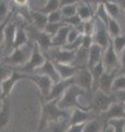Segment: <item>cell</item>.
Instances as JSON below:
<instances>
[{"instance_id":"f5cc1de1","label":"cell","mask_w":125,"mask_h":132,"mask_svg":"<svg viewBox=\"0 0 125 132\" xmlns=\"http://www.w3.org/2000/svg\"><path fill=\"white\" fill-rule=\"evenodd\" d=\"M6 55H7V51H6L5 44H3V45H0V61H1Z\"/></svg>"},{"instance_id":"bcb514c9","label":"cell","mask_w":125,"mask_h":132,"mask_svg":"<svg viewBox=\"0 0 125 132\" xmlns=\"http://www.w3.org/2000/svg\"><path fill=\"white\" fill-rule=\"evenodd\" d=\"M86 122L81 123H74V125H69L67 132H83V128H85Z\"/></svg>"},{"instance_id":"9a60e30c","label":"cell","mask_w":125,"mask_h":132,"mask_svg":"<svg viewBox=\"0 0 125 132\" xmlns=\"http://www.w3.org/2000/svg\"><path fill=\"white\" fill-rule=\"evenodd\" d=\"M33 73L42 74V75H46V76H48L53 80V82H56V81L61 79L60 76H59V74H58V72H57L56 67H55L54 62L51 61L49 59H47V57H46V60H45L44 63L42 64L41 66H39V67H36L34 71H33Z\"/></svg>"},{"instance_id":"f546056e","label":"cell","mask_w":125,"mask_h":132,"mask_svg":"<svg viewBox=\"0 0 125 132\" xmlns=\"http://www.w3.org/2000/svg\"><path fill=\"white\" fill-rule=\"evenodd\" d=\"M68 127H69V119H62V120L49 123L46 128V131L62 132V131H67Z\"/></svg>"},{"instance_id":"9f6ffc18","label":"cell","mask_w":125,"mask_h":132,"mask_svg":"<svg viewBox=\"0 0 125 132\" xmlns=\"http://www.w3.org/2000/svg\"><path fill=\"white\" fill-rule=\"evenodd\" d=\"M120 19L122 20V21L124 22V24H125V11H123V13L121 14V16H120Z\"/></svg>"},{"instance_id":"f1b7e54d","label":"cell","mask_w":125,"mask_h":132,"mask_svg":"<svg viewBox=\"0 0 125 132\" xmlns=\"http://www.w3.org/2000/svg\"><path fill=\"white\" fill-rule=\"evenodd\" d=\"M106 28H108V32H109L111 39L122 33V28H121V24H120L118 19L110 18L109 21H108Z\"/></svg>"},{"instance_id":"7dc6e473","label":"cell","mask_w":125,"mask_h":132,"mask_svg":"<svg viewBox=\"0 0 125 132\" xmlns=\"http://www.w3.org/2000/svg\"><path fill=\"white\" fill-rule=\"evenodd\" d=\"M120 56V69H119V74H125V48L121 52Z\"/></svg>"},{"instance_id":"6f0895ef","label":"cell","mask_w":125,"mask_h":132,"mask_svg":"<svg viewBox=\"0 0 125 132\" xmlns=\"http://www.w3.org/2000/svg\"><path fill=\"white\" fill-rule=\"evenodd\" d=\"M123 107H124V112H125V102H123Z\"/></svg>"},{"instance_id":"8d00e7d4","label":"cell","mask_w":125,"mask_h":132,"mask_svg":"<svg viewBox=\"0 0 125 132\" xmlns=\"http://www.w3.org/2000/svg\"><path fill=\"white\" fill-rule=\"evenodd\" d=\"M13 71H14V67H12L11 65L5 63L2 60L0 61V82L2 80H5Z\"/></svg>"},{"instance_id":"c3c4849f","label":"cell","mask_w":125,"mask_h":132,"mask_svg":"<svg viewBox=\"0 0 125 132\" xmlns=\"http://www.w3.org/2000/svg\"><path fill=\"white\" fill-rule=\"evenodd\" d=\"M116 99L121 102H125V90H120V92H115L114 93Z\"/></svg>"},{"instance_id":"7402d4cb","label":"cell","mask_w":125,"mask_h":132,"mask_svg":"<svg viewBox=\"0 0 125 132\" xmlns=\"http://www.w3.org/2000/svg\"><path fill=\"white\" fill-rule=\"evenodd\" d=\"M70 26L65 24L64 27H61L58 32L55 35H53L52 38V46H65L67 44V35L69 31Z\"/></svg>"},{"instance_id":"5b68a950","label":"cell","mask_w":125,"mask_h":132,"mask_svg":"<svg viewBox=\"0 0 125 132\" xmlns=\"http://www.w3.org/2000/svg\"><path fill=\"white\" fill-rule=\"evenodd\" d=\"M24 79H28L39 87L40 89V96L46 99L51 92V88L53 86V80L46 75L36 73H24Z\"/></svg>"},{"instance_id":"e0dca14e","label":"cell","mask_w":125,"mask_h":132,"mask_svg":"<svg viewBox=\"0 0 125 132\" xmlns=\"http://www.w3.org/2000/svg\"><path fill=\"white\" fill-rule=\"evenodd\" d=\"M119 74V71H104V73L101 75L100 79L98 81V89L102 90V92L106 94L112 93V85H113L114 78Z\"/></svg>"},{"instance_id":"11a10c76","label":"cell","mask_w":125,"mask_h":132,"mask_svg":"<svg viewBox=\"0 0 125 132\" xmlns=\"http://www.w3.org/2000/svg\"><path fill=\"white\" fill-rule=\"evenodd\" d=\"M3 100H5V98L2 97L1 92H0V109H1V107H2V105H3Z\"/></svg>"},{"instance_id":"681fc988","label":"cell","mask_w":125,"mask_h":132,"mask_svg":"<svg viewBox=\"0 0 125 132\" xmlns=\"http://www.w3.org/2000/svg\"><path fill=\"white\" fill-rule=\"evenodd\" d=\"M88 3H90L91 6H99V5H103V3H105L106 1H110V0H85Z\"/></svg>"},{"instance_id":"f6af8a7d","label":"cell","mask_w":125,"mask_h":132,"mask_svg":"<svg viewBox=\"0 0 125 132\" xmlns=\"http://www.w3.org/2000/svg\"><path fill=\"white\" fill-rule=\"evenodd\" d=\"M93 44V38L92 35H87L82 34V41H81V47L85 48H90V46Z\"/></svg>"},{"instance_id":"816d5d0a","label":"cell","mask_w":125,"mask_h":132,"mask_svg":"<svg viewBox=\"0 0 125 132\" xmlns=\"http://www.w3.org/2000/svg\"><path fill=\"white\" fill-rule=\"evenodd\" d=\"M12 1L19 7H25L29 5V0H12Z\"/></svg>"},{"instance_id":"44dd1931","label":"cell","mask_w":125,"mask_h":132,"mask_svg":"<svg viewBox=\"0 0 125 132\" xmlns=\"http://www.w3.org/2000/svg\"><path fill=\"white\" fill-rule=\"evenodd\" d=\"M30 16H31V23H30L31 26L35 27L36 29H39V30H44L46 23L48 22L46 13H43V12H41L40 10L39 11L30 10Z\"/></svg>"},{"instance_id":"8fae6325","label":"cell","mask_w":125,"mask_h":132,"mask_svg":"<svg viewBox=\"0 0 125 132\" xmlns=\"http://www.w3.org/2000/svg\"><path fill=\"white\" fill-rule=\"evenodd\" d=\"M24 79V73L16 71L14 68V71L12 72L9 76H8L5 80H2L0 82V92H1V95L3 98H8L9 95L11 94L12 89L15 86V84L19 80Z\"/></svg>"},{"instance_id":"484cf974","label":"cell","mask_w":125,"mask_h":132,"mask_svg":"<svg viewBox=\"0 0 125 132\" xmlns=\"http://www.w3.org/2000/svg\"><path fill=\"white\" fill-rule=\"evenodd\" d=\"M77 13L78 15L82 19V21L85 20H89L94 16V11L92 9V6L88 3L87 1H80L77 5Z\"/></svg>"},{"instance_id":"7a4b0ae2","label":"cell","mask_w":125,"mask_h":132,"mask_svg":"<svg viewBox=\"0 0 125 132\" xmlns=\"http://www.w3.org/2000/svg\"><path fill=\"white\" fill-rule=\"evenodd\" d=\"M86 93L87 92L85 89L79 87L76 84H73L70 87L66 89V92L62 94V96L58 99V107L61 109H66V110H70L74 108H82V109L92 110V107L91 106L85 107L78 100V98L81 96H85Z\"/></svg>"},{"instance_id":"4dcf8cb0","label":"cell","mask_w":125,"mask_h":132,"mask_svg":"<svg viewBox=\"0 0 125 132\" xmlns=\"http://www.w3.org/2000/svg\"><path fill=\"white\" fill-rule=\"evenodd\" d=\"M111 44L113 46L114 51L120 55L121 52L125 48V34H119L111 39Z\"/></svg>"},{"instance_id":"3957f363","label":"cell","mask_w":125,"mask_h":132,"mask_svg":"<svg viewBox=\"0 0 125 132\" xmlns=\"http://www.w3.org/2000/svg\"><path fill=\"white\" fill-rule=\"evenodd\" d=\"M33 45H34V42H32L30 40L25 45H22L20 47H14L11 51V53H9L7 56L3 57L2 61L7 64L11 65L14 68L23 66L30 59Z\"/></svg>"},{"instance_id":"836d02e7","label":"cell","mask_w":125,"mask_h":132,"mask_svg":"<svg viewBox=\"0 0 125 132\" xmlns=\"http://www.w3.org/2000/svg\"><path fill=\"white\" fill-rule=\"evenodd\" d=\"M125 90V74H118L112 85V93Z\"/></svg>"},{"instance_id":"b9f144b4","label":"cell","mask_w":125,"mask_h":132,"mask_svg":"<svg viewBox=\"0 0 125 132\" xmlns=\"http://www.w3.org/2000/svg\"><path fill=\"white\" fill-rule=\"evenodd\" d=\"M12 13H13V11L11 10L10 14L0 23V45H3V41H5V29H6V26L8 24V22H9L10 19L12 18Z\"/></svg>"},{"instance_id":"d6986e66","label":"cell","mask_w":125,"mask_h":132,"mask_svg":"<svg viewBox=\"0 0 125 132\" xmlns=\"http://www.w3.org/2000/svg\"><path fill=\"white\" fill-rule=\"evenodd\" d=\"M54 64H55V67L61 79H67V78L74 77L79 69L77 66L69 63H56V62H54Z\"/></svg>"},{"instance_id":"ba28073f","label":"cell","mask_w":125,"mask_h":132,"mask_svg":"<svg viewBox=\"0 0 125 132\" xmlns=\"http://www.w3.org/2000/svg\"><path fill=\"white\" fill-rule=\"evenodd\" d=\"M94 31L92 34L93 43L100 45L103 50H105L111 43V36L108 32V28L97 16H94Z\"/></svg>"},{"instance_id":"7bdbcfd3","label":"cell","mask_w":125,"mask_h":132,"mask_svg":"<svg viewBox=\"0 0 125 132\" xmlns=\"http://www.w3.org/2000/svg\"><path fill=\"white\" fill-rule=\"evenodd\" d=\"M80 34H81V33L79 32L76 28L70 26L69 31H68V35H67V44H70V43L75 42V41H76L79 36H80Z\"/></svg>"},{"instance_id":"ac0fdd59","label":"cell","mask_w":125,"mask_h":132,"mask_svg":"<svg viewBox=\"0 0 125 132\" xmlns=\"http://www.w3.org/2000/svg\"><path fill=\"white\" fill-rule=\"evenodd\" d=\"M15 31H16V24L14 23V21L11 18L10 21L8 22V24L6 26V29H5V41H3V44H5V47H6V51H7V55L9 54L10 50L11 51L13 50Z\"/></svg>"},{"instance_id":"4316f807","label":"cell","mask_w":125,"mask_h":132,"mask_svg":"<svg viewBox=\"0 0 125 132\" xmlns=\"http://www.w3.org/2000/svg\"><path fill=\"white\" fill-rule=\"evenodd\" d=\"M103 5L110 18H114L118 20L120 19L121 14H122V9H121L119 2H116L115 0H110V1H106Z\"/></svg>"},{"instance_id":"6da1fadb","label":"cell","mask_w":125,"mask_h":132,"mask_svg":"<svg viewBox=\"0 0 125 132\" xmlns=\"http://www.w3.org/2000/svg\"><path fill=\"white\" fill-rule=\"evenodd\" d=\"M40 97L41 101V117L37 126V131H45L47 126L52 122L59 121L62 119H69V110L61 109L58 107V99L45 100L43 97Z\"/></svg>"},{"instance_id":"4fadbf2b","label":"cell","mask_w":125,"mask_h":132,"mask_svg":"<svg viewBox=\"0 0 125 132\" xmlns=\"http://www.w3.org/2000/svg\"><path fill=\"white\" fill-rule=\"evenodd\" d=\"M99 116L102 118V120H104V122H106L110 119H114V118H125L123 102H121L119 100L112 102L109 108L102 111V112H100Z\"/></svg>"},{"instance_id":"ab89813d","label":"cell","mask_w":125,"mask_h":132,"mask_svg":"<svg viewBox=\"0 0 125 132\" xmlns=\"http://www.w3.org/2000/svg\"><path fill=\"white\" fill-rule=\"evenodd\" d=\"M94 16L89 20H85L82 24V34L92 35L94 31Z\"/></svg>"},{"instance_id":"d6a6232c","label":"cell","mask_w":125,"mask_h":132,"mask_svg":"<svg viewBox=\"0 0 125 132\" xmlns=\"http://www.w3.org/2000/svg\"><path fill=\"white\" fill-rule=\"evenodd\" d=\"M58 9H60V0H46L45 5L43 6V8H41L40 11L47 14L49 12Z\"/></svg>"},{"instance_id":"ee69618b","label":"cell","mask_w":125,"mask_h":132,"mask_svg":"<svg viewBox=\"0 0 125 132\" xmlns=\"http://www.w3.org/2000/svg\"><path fill=\"white\" fill-rule=\"evenodd\" d=\"M64 22L66 24H68V26H72V27L76 28L77 26H79V24L82 22V19L78 15V13H76V14H74L72 16H69V18L64 19Z\"/></svg>"},{"instance_id":"8992f818","label":"cell","mask_w":125,"mask_h":132,"mask_svg":"<svg viewBox=\"0 0 125 132\" xmlns=\"http://www.w3.org/2000/svg\"><path fill=\"white\" fill-rule=\"evenodd\" d=\"M46 60V56L43 53V51L40 48V46L34 42V45H33V50L31 53V56L29 61L26 62L23 66H20V67H16V71H20L22 73H33V71L41 66L42 64L45 62Z\"/></svg>"},{"instance_id":"db71d44e","label":"cell","mask_w":125,"mask_h":132,"mask_svg":"<svg viewBox=\"0 0 125 132\" xmlns=\"http://www.w3.org/2000/svg\"><path fill=\"white\" fill-rule=\"evenodd\" d=\"M118 2L121 7V9H122V11H125V0H119Z\"/></svg>"},{"instance_id":"277c9868","label":"cell","mask_w":125,"mask_h":132,"mask_svg":"<svg viewBox=\"0 0 125 132\" xmlns=\"http://www.w3.org/2000/svg\"><path fill=\"white\" fill-rule=\"evenodd\" d=\"M29 39L32 42H35L40 46V48L43 51V53H46L49 48L52 47V35H49L44 30H39L33 26H29L25 28Z\"/></svg>"},{"instance_id":"ffe728a7","label":"cell","mask_w":125,"mask_h":132,"mask_svg":"<svg viewBox=\"0 0 125 132\" xmlns=\"http://www.w3.org/2000/svg\"><path fill=\"white\" fill-rule=\"evenodd\" d=\"M104 50L100 46V45L93 43L89 48V54H88V63H87V67L91 68L93 65L99 63L102 61V55H103Z\"/></svg>"},{"instance_id":"9c48e42d","label":"cell","mask_w":125,"mask_h":132,"mask_svg":"<svg viewBox=\"0 0 125 132\" xmlns=\"http://www.w3.org/2000/svg\"><path fill=\"white\" fill-rule=\"evenodd\" d=\"M116 100H118V99H116L114 93L106 94V93L102 92V90L97 89V90H94V97H93L91 107H92L93 111H98L100 113V112H102V111L106 110L112 102H114Z\"/></svg>"},{"instance_id":"cb8c5ba5","label":"cell","mask_w":125,"mask_h":132,"mask_svg":"<svg viewBox=\"0 0 125 132\" xmlns=\"http://www.w3.org/2000/svg\"><path fill=\"white\" fill-rule=\"evenodd\" d=\"M88 54H89V50L80 46L79 48L76 50L75 59L72 62V64L77 66L78 68L87 67V63H88Z\"/></svg>"},{"instance_id":"52a82bcc","label":"cell","mask_w":125,"mask_h":132,"mask_svg":"<svg viewBox=\"0 0 125 132\" xmlns=\"http://www.w3.org/2000/svg\"><path fill=\"white\" fill-rule=\"evenodd\" d=\"M45 56L53 62L56 63H69L75 59V54H76V50H68L62 46H52L46 53H44Z\"/></svg>"},{"instance_id":"7c38bea8","label":"cell","mask_w":125,"mask_h":132,"mask_svg":"<svg viewBox=\"0 0 125 132\" xmlns=\"http://www.w3.org/2000/svg\"><path fill=\"white\" fill-rule=\"evenodd\" d=\"M74 80L75 84L78 85L79 87H81L82 89H85L86 92L91 90L93 87V78L88 67L79 68L76 75L74 76Z\"/></svg>"},{"instance_id":"e575fe53","label":"cell","mask_w":125,"mask_h":132,"mask_svg":"<svg viewBox=\"0 0 125 132\" xmlns=\"http://www.w3.org/2000/svg\"><path fill=\"white\" fill-rule=\"evenodd\" d=\"M101 128L102 126L100 123V121L92 118L86 122L85 128H83V132H99V131H101Z\"/></svg>"},{"instance_id":"83f0119b","label":"cell","mask_w":125,"mask_h":132,"mask_svg":"<svg viewBox=\"0 0 125 132\" xmlns=\"http://www.w3.org/2000/svg\"><path fill=\"white\" fill-rule=\"evenodd\" d=\"M90 69V72H91V75H92V78H93V87L92 89L93 90H97L98 89V81L100 79V77H101V75L104 73V66H103V63H102V61H100L99 63H97L95 65H93Z\"/></svg>"},{"instance_id":"5bb4252c","label":"cell","mask_w":125,"mask_h":132,"mask_svg":"<svg viewBox=\"0 0 125 132\" xmlns=\"http://www.w3.org/2000/svg\"><path fill=\"white\" fill-rule=\"evenodd\" d=\"M73 84H75L74 77L67 78V79H60L56 82H53V86L51 88L48 97L45 100H51V99H58L62 96V94L66 92V89L70 87Z\"/></svg>"},{"instance_id":"f907efd6","label":"cell","mask_w":125,"mask_h":132,"mask_svg":"<svg viewBox=\"0 0 125 132\" xmlns=\"http://www.w3.org/2000/svg\"><path fill=\"white\" fill-rule=\"evenodd\" d=\"M81 0H60V7L66 5H75V3L80 2Z\"/></svg>"},{"instance_id":"603a6c76","label":"cell","mask_w":125,"mask_h":132,"mask_svg":"<svg viewBox=\"0 0 125 132\" xmlns=\"http://www.w3.org/2000/svg\"><path fill=\"white\" fill-rule=\"evenodd\" d=\"M11 118V105L8 98H5L3 105L0 109V131L9 125Z\"/></svg>"},{"instance_id":"74e56055","label":"cell","mask_w":125,"mask_h":132,"mask_svg":"<svg viewBox=\"0 0 125 132\" xmlns=\"http://www.w3.org/2000/svg\"><path fill=\"white\" fill-rule=\"evenodd\" d=\"M10 12L9 0H0V23L10 14Z\"/></svg>"},{"instance_id":"d590c367","label":"cell","mask_w":125,"mask_h":132,"mask_svg":"<svg viewBox=\"0 0 125 132\" xmlns=\"http://www.w3.org/2000/svg\"><path fill=\"white\" fill-rule=\"evenodd\" d=\"M65 24L66 23L64 21H61V22H47L46 26L44 28V31L46 33H48L49 35L53 36V35H55L58 32V30H59L61 27H64Z\"/></svg>"},{"instance_id":"2e32d148","label":"cell","mask_w":125,"mask_h":132,"mask_svg":"<svg viewBox=\"0 0 125 132\" xmlns=\"http://www.w3.org/2000/svg\"><path fill=\"white\" fill-rule=\"evenodd\" d=\"M93 112H94L93 110H89V109L74 108L72 109V112H70V116H69V125L87 122L90 119L94 118Z\"/></svg>"},{"instance_id":"1f68e13d","label":"cell","mask_w":125,"mask_h":132,"mask_svg":"<svg viewBox=\"0 0 125 132\" xmlns=\"http://www.w3.org/2000/svg\"><path fill=\"white\" fill-rule=\"evenodd\" d=\"M106 125H109L112 127L114 132H123L125 131V118H114V119H110L108 120Z\"/></svg>"},{"instance_id":"f35d334b","label":"cell","mask_w":125,"mask_h":132,"mask_svg":"<svg viewBox=\"0 0 125 132\" xmlns=\"http://www.w3.org/2000/svg\"><path fill=\"white\" fill-rule=\"evenodd\" d=\"M77 5L78 3H75V5H66V6L60 7L62 18L66 19V18H69V16L76 14L77 13Z\"/></svg>"},{"instance_id":"d4e9b609","label":"cell","mask_w":125,"mask_h":132,"mask_svg":"<svg viewBox=\"0 0 125 132\" xmlns=\"http://www.w3.org/2000/svg\"><path fill=\"white\" fill-rule=\"evenodd\" d=\"M30 39H29L26 29L24 24H20L16 26V31H15V36H14V43H13V48L14 47H20L22 45H25Z\"/></svg>"},{"instance_id":"30bf717a","label":"cell","mask_w":125,"mask_h":132,"mask_svg":"<svg viewBox=\"0 0 125 132\" xmlns=\"http://www.w3.org/2000/svg\"><path fill=\"white\" fill-rule=\"evenodd\" d=\"M102 63L104 66V69L108 72L111 71H119L120 69V56L119 54L114 51L112 44L108 46L105 50L103 51V55H102Z\"/></svg>"},{"instance_id":"60d3db41","label":"cell","mask_w":125,"mask_h":132,"mask_svg":"<svg viewBox=\"0 0 125 132\" xmlns=\"http://www.w3.org/2000/svg\"><path fill=\"white\" fill-rule=\"evenodd\" d=\"M47 21L48 22H61V21H64V18H62L60 9L47 13Z\"/></svg>"}]
</instances>
